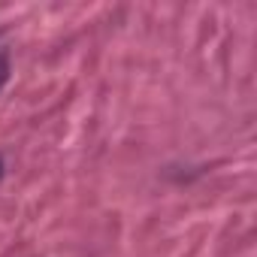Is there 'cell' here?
<instances>
[{
  "mask_svg": "<svg viewBox=\"0 0 257 257\" xmlns=\"http://www.w3.org/2000/svg\"><path fill=\"white\" fill-rule=\"evenodd\" d=\"M0 179H4V161H0Z\"/></svg>",
  "mask_w": 257,
  "mask_h": 257,
  "instance_id": "cell-2",
  "label": "cell"
},
{
  "mask_svg": "<svg viewBox=\"0 0 257 257\" xmlns=\"http://www.w3.org/2000/svg\"><path fill=\"white\" fill-rule=\"evenodd\" d=\"M7 76H10V61H7V55L0 52V85L7 82Z\"/></svg>",
  "mask_w": 257,
  "mask_h": 257,
  "instance_id": "cell-1",
  "label": "cell"
}]
</instances>
